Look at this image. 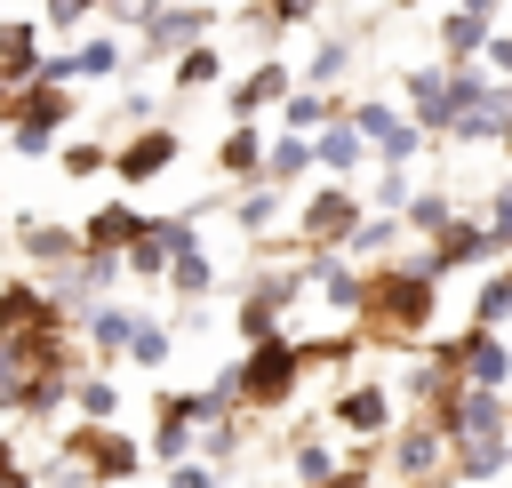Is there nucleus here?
<instances>
[{"label":"nucleus","mask_w":512,"mask_h":488,"mask_svg":"<svg viewBox=\"0 0 512 488\" xmlns=\"http://www.w3.org/2000/svg\"><path fill=\"white\" fill-rule=\"evenodd\" d=\"M360 312H368L376 328H392V336H424V320L440 312V280H424V272H408V264L392 256V264H376V272H368Z\"/></svg>","instance_id":"nucleus-1"},{"label":"nucleus","mask_w":512,"mask_h":488,"mask_svg":"<svg viewBox=\"0 0 512 488\" xmlns=\"http://www.w3.org/2000/svg\"><path fill=\"white\" fill-rule=\"evenodd\" d=\"M232 384H240V408H280V400L304 384V344H296V336L248 344V352L232 360Z\"/></svg>","instance_id":"nucleus-2"},{"label":"nucleus","mask_w":512,"mask_h":488,"mask_svg":"<svg viewBox=\"0 0 512 488\" xmlns=\"http://www.w3.org/2000/svg\"><path fill=\"white\" fill-rule=\"evenodd\" d=\"M64 120H72V88H56V80L16 88V96H8V152H24V160L56 152V128H64Z\"/></svg>","instance_id":"nucleus-3"},{"label":"nucleus","mask_w":512,"mask_h":488,"mask_svg":"<svg viewBox=\"0 0 512 488\" xmlns=\"http://www.w3.org/2000/svg\"><path fill=\"white\" fill-rule=\"evenodd\" d=\"M360 216H368L360 184H352V176H328V184H312L304 208H296V248H344V232H352Z\"/></svg>","instance_id":"nucleus-4"},{"label":"nucleus","mask_w":512,"mask_h":488,"mask_svg":"<svg viewBox=\"0 0 512 488\" xmlns=\"http://www.w3.org/2000/svg\"><path fill=\"white\" fill-rule=\"evenodd\" d=\"M400 88H408V120H416L424 136H448V128H456V112H464V96H456V72H448L440 56H424V64H408V72H400Z\"/></svg>","instance_id":"nucleus-5"},{"label":"nucleus","mask_w":512,"mask_h":488,"mask_svg":"<svg viewBox=\"0 0 512 488\" xmlns=\"http://www.w3.org/2000/svg\"><path fill=\"white\" fill-rule=\"evenodd\" d=\"M64 456H72L88 480H136V472H144V448H136L120 424H80V432H64Z\"/></svg>","instance_id":"nucleus-6"},{"label":"nucleus","mask_w":512,"mask_h":488,"mask_svg":"<svg viewBox=\"0 0 512 488\" xmlns=\"http://www.w3.org/2000/svg\"><path fill=\"white\" fill-rule=\"evenodd\" d=\"M456 456V440L432 424V416H416V424H400V432H384V464L400 472V480H432L440 464Z\"/></svg>","instance_id":"nucleus-7"},{"label":"nucleus","mask_w":512,"mask_h":488,"mask_svg":"<svg viewBox=\"0 0 512 488\" xmlns=\"http://www.w3.org/2000/svg\"><path fill=\"white\" fill-rule=\"evenodd\" d=\"M184 248H200V216H152L144 240L128 248V272H136V280H168V264H176Z\"/></svg>","instance_id":"nucleus-8"},{"label":"nucleus","mask_w":512,"mask_h":488,"mask_svg":"<svg viewBox=\"0 0 512 488\" xmlns=\"http://www.w3.org/2000/svg\"><path fill=\"white\" fill-rule=\"evenodd\" d=\"M208 24H216V8H152V24H144V56L136 64H176L192 40H208Z\"/></svg>","instance_id":"nucleus-9"},{"label":"nucleus","mask_w":512,"mask_h":488,"mask_svg":"<svg viewBox=\"0 0 512 488\" xmlns=\"http://www.w3.org/2000/svg\"><path fill=\"white\" fill-rule=\"evenodd\" d=\"M176 152H184V136H176V128H160V120H144V128L112 152V176H120V184H152L160 168H176Z\"/></svg>","instance_id":"nucleus-10"},{"label":"nucleus","mask_w":512,"mask_h":488,"mask_svg":"<svg viewBox=\"0 0 512 488\" xmlns=\"http://www.w3.org/2000/svg\"><path fill=\"white\" fill-rule=\"evenodd\" d=\"M16 248H24L32 280H48V272H64V264L88 256V240H80L72 224H48V216H24V224H16Z\"/></svg>","instance_id":"nucleus-11"},{"label":"nucleus","mask_w":512,"mask_h":488,"mask_svg":"<svg viewBox=\"0 0 512 488\" xmlns=\"http://www.w3.org/2000/svg\"><path fill=\"white\" fill-rule=\"evenodd\" d=\"M456 376L504 392V384H512V344H504V328H472V320H464V336H456Z\"/></svg>","instance_id":"nucleus-12"},{"label":"nucleus","mask_w":512,"mask_h":488,"mask_svg":"<svg viewBox=\"0 0 512 488\" xmlns=\"http://www.w3.org/2000/svg\"><path fill=\"white\" fill-rule=\"evenodd\" d=\"M328 416H336L352 440H384V432H392V392H384L376 376H352V384L328 400Z\"/></svg>","instance_id":"nucleus-13"},{"label":"nucleus","mask_w":512,"mask_h":488,"mask_svg":"<svg viewBox=\"0 0 512 488\" xmlns=\"http://www.w3.org/2000/svg\"><path fill=\"white\" fill-rule=\"evenodd\" d=\"M72 312L48 296V280H0V336H24V328H64Z\"/></svg>","instance_id":"nucleus-14"},{"label":"nucleus","mask_w":512,"mask_h":488,"mask_svg":"<svg viewBox=\"0 0 512 488\" xmlns=\"http://www.w3.org/2000/svg\"><path fill=\"white\" fill-rule=\"evenodd\" d=\"M296 88V72H288V56H264V64H248L240 80H232V96H224V112L232 120H256V112H272L280 96Z\"/></svg>","instance_id":"nucleus-15"},{"label":"nucleus","mask_w":512,"mask_h":488,"mask_svg":"<svg viewBox=\"0 0 512 488\" xmlns=\"http://www.w3.org/2000/svg\"><path fill=\"white\" fill-rule=\"evenodd\" d=\"M144 224H152V216H144L136 200H96V216L80 224V240H88L96 256H128V248L144 240Z\"/></svg>","instance_id":"nucleus-16"},{"label":"nucleus","mask_w":512,"mask_h":488,"mask_svg":"<svg viewBox=\"0 0 512 488\" xmlns=\"http://www.w3.org/2000/svg\"><path fill=\"white\" fill-rule=\"evenodd\" d=\"M136 320H144L136 304H112V296H96V304H88L72 328H80V344H88L96 360H120V352H128V336H136Z\"/></svg>","instance_id":"nucleus-17"},{"label":"nucleus","mask_w":512,"mask_h":488,"mask_svg":"<svg viewBox=\"0 0 512 488\" xmlns=\"http://www.w3.org/2000/svg\"><path fill=\"white\" fill-rule=\"evenodd\" d=\"M504 128H512V80H488L464 112H456V144H504Z\"/></svg>","instance_id":"nucleus-18"},{"label":"nucleus","mask_w":512,"mask_h":488,"mask_svg":"<svg viewBox=\"0 0 512 488\" xmlns=\"http://www.w3.org/2000/svg\"><path fill=\"white\" fill-rule=\"evenodd\" d=\"M312 152H320V176H360V168L376 160V144H368V136H360L344 112H336V120L312 136Z\"/></svg>","instance_id":"nucleus-19"},{"label":"nucleus","mask_w":512,"mask_h":488,"mask_svg":"<svg viewBox=\"0 0 512 488\" xmlns=\"http://www.w3.org/2000/svg\"><path fill=\"white\" fill-rule=\"evenodd\" d=\"M40 24L32 16H0V72H8V88H32L40 80Z\"/></svg>","instance_id":"nucleus-20"},{"label":"nucleus","mask_w":512,"mask_h":488,"mask_svg":"<svg viewBox=\"0 0 512 488\" xmlns=\"http://www.w3.org/2000/svg\"><path fill=\"white\" fill-rule=\"evenodd\" d=\"M264 144H272V136H264L256 120H232V128L216 136V168L240 176V184H264Z\"/></svg>","instance_id":"nucleus-21"},{"label":"nucleus","mask_w":512,"mask_h":488,"mask_svg":"<svg viewBox=\"0 0 512 488\" xmlns=\"http://www.w3.org/2000/svg\"><path fill=\"white\" fill-rule=\"evenodd\" d=\"M320 168V152H312V136H288V128H272V144H264V184H296V176H312Z\"/></svg>","instance_id":"nucleus-22"},{"label":"nucleus","mask_w":512,"mask_h":488,"mask_svg":"<svg viewBox=\"0 0 512 488\" xmlns=\"http://www.w3.org/2000/svg\"><path fill=\"white\" fill-rule=\"evenodd\" d=\"M336 112H344V104H336L328 88H288V96H280V128H288V136H320Z\"/></svg>","instance_id":"nucleus-23"},{"label":"nucleus","mask_w":512,"mask_h":488,"mask_svg":"<svg viewBox=\"0 0 512 488\" xmlns=\"http://www.w3.org/2000/svg\"><path fill=\"white\" fill-rule=\"evenodd\" d=\"M464 480H496V472H512V432H480V440H456V456H448Z\"/></svg>","instance_id":"nucleus-24"},{"label":"nucleus","mask_w":512,"mask_h":488,"mask_svg":"<svg viewBox=\"0 0 512 488\" xmlns=\"http://www.w3.org/2000/svg\"><path fill=\"white\" fill-rule=\"evenodd\" d=\"M128 64H136V56H128L112 32H88V40L72 48V80H120Z\"/></svg>","instance_id":"nucleus-25"},{"label":"nucleus","mask_w":512,"mask_h":488,"mask_svg":"<svg viewBox=\"0 0 512 488\" xmlns=\"http://www.w3.org/2000/svg\"><path fill=\"white\" fill-rule=\"evenodd\" d=\"M456 216H464V208H456V192H440V184H424V192H416V200L400 208V224H408L416 240H440V232H448Z\"/></svg>","instance_id":"nucleus-26"},{"label":"nucleus","mask_w":512,"mask_h":488,"mask_svg":"<svg viewBox=\"0 0 512 488\" xmlns=\"http://www.w3.org/2000/svg\"><path fill=\"white\" fill-rule=\"evenodd\" d=\"M472 328H504L512 320V264H488V280L472 288V312H464Z\"/></svg>","instance_id":"nucleus-27"},{"label":"nucleus","mask_w":512,"mask_h":488,"mask_svg":"<svg viewBox=\"0 0 512 488\" xmlns=\"http://www.w3.org/2000/svg\"><path fill=\"white\" fill-rule=\"evenodd\" d=\"M488 40H496V32H488L480 16H464V8H456V16L440 24V64H472V56H488Z\"/></svg>","instance_id":"nucleus-28"},{"label":"nucleus","mask_w":512,"mask_h":488,"mask_svg":"<svg viewBox=\"0 0 512 488\" xmlns=\"http://www.w3.org/2000/svg\"><path fill=\"white\" fill-rule=\"evenodd\" d=\"M360 56H352V40H320L312 56H304V72H296V88H336L344 72H352Z\"/></svg>","instance_id":"nucleus-29"},{"label":"nucleus","mask_w":512,"mask_h":488,"mask_svg":"<svg viewBox=\"0 0 512 488\" xmlns=\"http://www.w3.org/2000/svg\"><path fill=\"white\" fill-rule=\"evenodd\" d=\"M400 232H408L400 216H360V224L344 232V256H360V264H376V256H384V248H392ZM384 264H392V256H384Z\"/></svg>","instance_id":"nucleus-30"},{"label":"nucleus","mask_w":512,"mask_h":488,"mask_svg":"<svg viewBox=\"0 0 512 488\" xmlns=\"http://www.w3.org/2000/svg\"><path fill=\"white\" fill-rule=\"evenodd\" d=\"M168 80L192 96V88H208V80H224V48H208V40H192L176 64H168Z\"/></svg>","instance_id":"nucleus-31"},{"label":"nucleus","mask_w":512,"mask_h":488,"mask_svg":"<svg viewBox=\"0 0 512 488\" xmlns=\"http://www.w3.org/2000/svg\"><path fill=\"white\" fill-rule=\"evenodd\" d=\"M280 184H240L232 192V216H240V232H272V216H280Z\"/></svg>","instance_id":"nucleus-32"},{"label":"nucleus","mask_w":512,"mask_h":488,"mask_svg":"<svg viewBox=\"0 0 512 488\" xmlns=\"http://www.w3.org/2000/svg\"><path fill=\"white\" fill-rule=\"evenodd\" d=\"M168 288H176L184 304H192V296H208V288H216V256H208V248H184V256L168 264Z\"/></svg>","instance_id":"nucleus-33"},{"label":"nucleus","mask_w":512,"mask_h":488,"mask_svg":"<svg viewBox=\"0 0 512 488\" xmlns=\"http://www.w3.org/2000/svg\"><path fill=\"white\" fill-rule=\"evenodd\" d=\"M72 408H80V424H112L120 416V384L112 376H80L72 384Z\"/></svg>","instance_id":"nucleus-34"},{"label":"nucleus","mask_w":512,"mask_h":488,"mask_svg":"<svg viewBox=\"0 0 512 488\" xmlns=\"http://www.w3.org/2000/svg\"><path fill=\"white\" fill-rule=\"evenodd\" d=\"M288 472H296V488H320V480H328V472H344V464H336V448H328V440H296V448H288Z\"/></svg>","instance_id":"nucleus-35"},{"label":"nucleus","mask_w":512,"mask_h":488,"mask_svg":"<svg viewBox=\"0 0 512 488\" xmlns=\"http://www.w3.org/2000/svg\"><path fill=\"white\" fill-rule=\"evenodd\" d=\"M56 168H64V176H104L112 152H104V136H72V144L56 152Z\"/></svg>","instance_id":"nucleus-36"},{"label":"nucleus","mask_w":512,"mask_h":488,"mask_svg":"<svg viewBox=\"0 0 512 488\" xmlns=\"http://www.w3.org/2000/svg\"><path fill=\"white\" fill-rule=\"evenodd\" d=\"M360 200H368V208H376V216H400V208H408V200H416V184H408V168H384V176H376V184H368V192H360Z\"/></svg>","instance_id":"nucleus-37"},{"label":"nucleus","mask_w":512,"mask_h":488,"mask_svg":"<svg viewBox=\"0 0 512 488\" xmlns=\"http://www.w3.org/2000/svg\"><path fill=\"white\" fill-rule=\"evenodd\" d=\"M168 344H176V328H168V320H136L128 360H136V368H160V360H168Z\"/></svg>","instance_id":"nucleus-38"},{"label":"nucleus","mask_w":512,"mask_h":488,"mask_svg":"<svg viewBox=\"0 0 512 488\" xmlns=\"http://www.w3.org/2000/svg\"><path fill=\"white\" fill-rule=\"evenodd\" d=\"M240 336H248V344H272V336H280V304L240 296Z\"/></svg>","instance_id":"nucleus-39"},{"label":"nucleus","mask_w":512,"mask_h":488,"mask_svg":"<svg viewBox=\"0 0 512 488\" xmlns=\"http://www.w3.org/2000/svg\"><path fill=\"white\" fill-rule=\"evenodd\" d=\"M200 456H208V464H232V456H240V416L200 424Z\"/></svg>","instance_id":"nucleus-40"},{"label":"nucleus","mask_w":512,"mask_h":488,"mask_svg":"<svg viewBox=\"0 0 512 488\" xmlns=\"http://www.w3.org/2000/svg\"><path fill=\"white\" fill-rule=\"evenodd\" d=\"M344 120H352V128H360V136H368V144H384V136H392V128H400V120H408V112H392V104H352V112H344Z\"/></svg>","instance_id":"nucleus-41"},{"label":"nucleus","mask_w":512,"mask_h":488,"mask_svg":"<svg viewBox=\"0 0 512 488\" xmlns=\"http://www.w3.org/2000/svg\"><path fill=\"white\" fill-rule=\"evenodd\" d=\"M416 152H424V128H416V120H400V128H392V136L376 144V160H384V168H408Z\"/></svg>","instance_id":"nucleus-42"},{"label":"nucleus","mask_w":512,"mask_h":488,"mask_svg":"<svg viewBox=\"0 0 512 488\" xmlns=\"http://www.w3.org/2000/svg\"><path fill=\"white\" fill-rule=\"evenodd\" d=\"M352 352H360L352 328H336V336H304V368H328V360H352Z\"/></svg>","instance_id":"nucleus-43"},{"label":"nucleus","mask_w":512,"mask_h":488,"mask_svg":"<svg viewBox=\"0 0 512 488\" xmlns=\"http://www.w3.org/2000/svg\"><path fill=\"white\" fill-rule=\"evenodd\" d=\"M480 224H488V232H496V248L512 256V176H504V184L488 192V208H480Z\"/></svg>","instance_id":"nucleus-44"},{"label":"nucleus","mask_w":512,"mask_h":488,"mask_svg":"<svg viewBox=\"0 0 512 488\" xmlns=\"http://www.w3.org/2000/svg\"><path fill=\"white\" fill-rule=\"evenodd\" d=\"M320 0H264V24H312Z\"/></svg>","instance_id":"nucleus-45"},{"label":"nucleus","mask_w":512,"mask_h":488,"mask_svg":"<svg viewBox=\"0 0 512 488\" xmlns=\"http://www.w3.org/2000/svg\"><path fill=\"white\" fill-rule=\"evenodd\" d=\"M168 488H216V464H168Z\"/></svg>","instance_id":"nucleus-46"},{"label":"nucleus","mask_w":512,"mask_h":488,"mask_svg":"<svg viewBox=\"0 0 512 488\" xmlns=\"http://www.w3.org/2000/svg\"><path fill=\"white\" fill-rule=\"evenodd\" d=\"M488 72H496V80H512V32H496V40H488Z\"/></svg>","instance_id":"nucleus-47"},{"label":"nucleus","mask_w":512,"mask_h":488,"mask_svg":"<svg viewBox=\"0 0 512 488\" xmlns=\"http://www.w3.org/2000/svg\"><path fill=\"white\" fill-rule=\"evenodd\" d=\"M320 488H368V456H352V464H344V472H328Z\"/></svg>","instance_id":"nucleus-48"},{"label":"nucleus","mask_w":512,"mask_h":488,"mask_svg":"<svg viewBox=\"0 0 512 488\" xmlns=\"http://www.w3.org/2000/svg\"><path fill=\"white\" fill-rule=\"evenodd\" d=\"M456 8H464V16H480V24H496V16H504V0H456Z\"/></svg>","instance_id":"nucleus-49"},{"label":"nucleus","mask_w":512,"mask_h":488,"mask_svg":"<svg viewBox=\"0 0 512 488\" xmlns=\"http://www.w3.org/2000/svg\"><path fill=\"white\" fill-rule=\"evenodd\" d=\"M0 488H32V472L24 464H0Z\"/></svg>","instance_id":"nucleus-50"},{"label":"nucleus","mask_w":512,"mask_h":488,"mask_svg":"<svg viewBox=\"0 0 512 488\" xmlns=\"http://www.w3.org/2000/svg\"><path fill=\"white\" fill-rule=\"evenodd\" d=\"M0 376H16V344L8 336H0Z\"/></svg>","instance_id":"nucleus-51"},{"label":"nucleus","mask_w":512,"mask_h":488,"mask_svg":"<svg viewBox=\"0 0 512 488\" xmlns=\"http://www.w3.org/2000/svg\"><path fill=\"white\" fill-rule=\"evenodd\" d=\"M0 464H16V440H8V432H0Z\"/></svg>","instance_id":"nucleus-52"},{"label":"nucleus","mask_w":512,"mask_h":488,"mask_svg":"<svg viewBox=\"0 0 512 488\" xmlns=\"http://www.w3.org/2000/svg\"><path fill=\"white\" fill-rule=\"evenodd\" d=\"M8 96H16V88H8V72H0V104H8Z\"/></svg>","instance_id":"nucleus-53"},{"label":"nucleus","mask_w":512,"mask_h":488,"mask_svg":"<svg viewBox=\"0 0 512 488\" xmlns=\"http://www.w3.org/2000/svg\"><path fill=\"white\" fill-rule=\"evenodd\" d=\"M504 152H512V128H504Z\"/></svg>","instance_id":"nucleus-54"}]
</instances>
